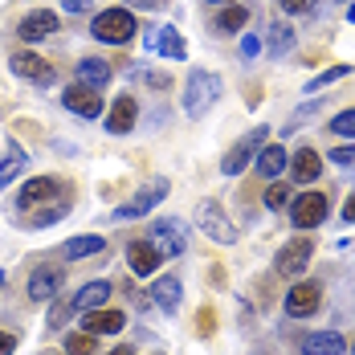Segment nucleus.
Instances as JSON below:
<instances>
[{
    "label": "nucleus",
    "mask_w": 355,
    "mask_h": 355,
    "mask_svg": "<svg viewBox=\"0 0 355 355\" xmlns=\"http://www.w3.org/2000/svg\"><path fill=\"white\" fill-rule=\"evenodd\" d=\"M253 164H257V172H261L266 180H278L286 172V151L278 147V143H274V147H261Z\"/></svg>",
    "instance_id": "obj_22"
},
{
    "label": "nucleus",
    "mask_w": 355,
    "mask_h": 355,
    "mask_svg": "<svg viewBox=\"0 0 355 355\" xmlns=\"http://www.w3.org/2000/svg\"><path fill=\"white\" fill-rule=\"evenodd\" d=\"M220 78L213 70H192L188 73V82H184V114H192V119H200V114H209L216 107V98H220Z\"/></svg>",
    "instance_id": "obj_1"
},
{
    "label": "nucleus",
    "mask_w": 355,
    "mask_h": 355,
    "mask_svg": "<svg viewBox=\"0 0 355 355\" xmlns=\"http://www.w3.org/2000/svg\"><path fill=\"white\" fill-rule=\"evenodd\" d=\"M302 355H347V339L339 335V331H315V335H306L302 339Z\"/></svg>",
    "instance_id": "obj_17"
},
{
    "label": "nucleus",
    "mask_w": 355,
    "mask_h": 355,
    "mask_svg": "<svg viewBox=\"0 0 355 355\" xmlns=\"http://www.w3.org/2000/svg\"><path fill=\"white\" fill-rule=\"evenodd\" d=\"M331 131H335V135H343V139H355V107L339 110V114L331 119Z\"/></svg>",
    "instance_id": "obj_31"
},
{
    "label": "nucleus",
    "mask_w": 355,
    "mask_h": 355,
    "mask_svg": "<svg viewBox=\"0 0 355 355\" xmlns=\"http://www.w3.org/2000/svg\"><path fill=\"white\" fill-rule=\"evenodd\" d=\"M294 180H302V184H311V180H319L322 172V159H319V151H311V147H302L298 155H294Z\"/></svg>",
    "instance_id": "obj_25"
},
{
    "label": "nucleus",
    "mask_w": 355,
    "mask_h": 355,
    "mask_svg": "<svg viewBox=\"0 0 355 355\" xmlns=\"http://www.w3.org/2000/svg\"><path fill=\"white\" fill-rule=\"evenodd\" d=\"M245 25H249V8L245 4H229V8L220 12V21H216L220 33H241Z\"/></svg>",
    "instance_id": "obj_27"
},
{
    "label": "nucleus",
    "mask_w": 355,
    "mask_h": 355,
    "mask_svg": "<svg viewBox=\"0 0 355 355\" xmlns=\"http://www.w3.org/2000/svg\"><path fill=\"white\" fill-rule=\"evenodd\" d=\"M62 282H66V274L58 266H37L33 274H29L25 294H29V302H49V298L62 294Z\"/></svg>",
    "instance_id": "obj_8"
},
{
    "label": "nucleus",
    "mask_w": 355,
    "mask_h": 355,
    "mask_svg": "<svg viewBox=\"0 0 355 355\" xmlns=\"http://www.w3.org/2000/svg\"><path fill=\"white\" fill-rule=\"evenodd\" d=\"M266 205H270V209H286V205H290V188L274 184V188L266 192Z\"/></svg>",
    "instance_id": "obj_33"
},
{
    "label": "nucleus",
    "mask_w": 355,
    "mask_h": 355,
    "mask_svg": "<svg viewBox=\"0 0 355 355\" xmlns=\"http://www.w3.org/2000/svg\"><path fill=\"white\" fill-rule=\"evenodd\" d=\"M352 355H355V347H352Z\"/></svg>",
    "instance_id": "obj_46"
},
{
    "label": "nucleus",
    "mask_w": 355,
    "mask_h": 355,
    "mask_svg": "<svg viewBox=\"0 0 355 355\" xmlns=\"http://www.w3.org/2000/svg\"><path fill=\"white\" fill-rule=\"evenodd\" d=\"M278 4H282L286 12H306V8H311L315 0H278Z\"/></svg>",
    "instance_id": "obj_37"
},
{
    "label": "nucleus",
    "mask_w": 355,
    "mask_h": 355,
    "mask_svg": "<svg viewBox=\"0 0 355 355\" xmlns=\"http://www.w3.org/2000/svg\"><path fill=\"white\" fill-rule=\"evenodd\" d=\"M25 164H29V155H25L17 143H8V155H4V164H0V188L21 176V168H25Z\"/></svg>",
    "instance_id": "obj_26"
},
{
    "label": "nucleus",
    "mask_w": 355,
    "mask_h": 355,
    "mask_svg": "<svg viewBox=\"0 0 355 355\" xmlns=\"http://www.w3.org/2000/svg\"><path fill=\"white\" fill-rule=\"evenodd\" d=\"M107 249V241L94 233V237H73V241H66V249H62V257L66 261H82V257H94V253H103Z\"/></svg>",
    "instance_id": "obj_24"
},
{
    "label": "nucleus",
    "mask_w": 355,
    "mask_h": 355,
    "mask_svg": "<svg viewBox=\"0 0 355 355\" xmlns=\"http://www.w3.org/2000/svg\"><path fill=\"white\" fill-rule=\"evenodd\" d=\"M343 220L355 225V196H347V205H343Z\"/></svg>",
    "instance_id": "obj_40"
},
{
    "label": "nucleus",
    "mask_w": 355,
    "mask_h": 355,
    "mask_svg": "<svg viewBox=\"0 0 355 355\" xmlns=\"http://www.w3.org/2000/svg\"><path fill=\"white\" fill-rule=\"evenodd\" d=\"M205 4H225V0H205Z\"/></svg>",
    "instance_id": "obj_44"
},
{
    "label": "nucleus",
    "mask_w": 355,
    "mask_h": 355,
    "mask_svg": "<svg viewBox=\"0 0 355 355\" xmlns=\"http://www.w3.org/2000/svg\"><path fill=\"white\" fill-rule=\"evenodd\" d=\"M110 355H135V352H131V347H114Z\"/></svg>",
    "instance_id": "obj_42"
},
{
    "label": "nucleus",
    "mask_w": 355,
    "mask_h": 355,
    "mask_svg": "<svg viewBox=\"0 0 355 355\" xmlns=\"http://www.w3.org/2000/svg\"><path fill=\"white\" fill-rule=\"evenodd\" d=\"M66 213H70V200H66V196H58V200H53L49 209H41V213H33V216H29V225H33V229H45V225L62 220Z\"/></svg>",
    "instance_id": "obj_28"
},
{
    "label": "nucleus",
    "mask_w": 355,
    "mask_h": 355,
    "mask_svg": "<svg viewBox=\"0 0 355 355\" xmlns=\"http://www.w3.org/2000/svg\"><path fill=\"white\" fill-rule=\"evenodd\" d=\"M322 302V290L315 282H302V286H290V294H286V315L290 319H306V315H315Z\"/></svg>",
    "instance_id": "obj_13"
},
{
    "label": "nucleus",
    "mask_w": 355,
    "mask_h": 355,
    "mask_svg": "<svg viewBox=\"0 0 355 355\" xmlns=\"http://www.w3.org/2000/svg\"><path fill=\"white\" fill-rule=\"evenodd\" d=\"M352 73V66H331V70H322V73H315L311 82H306V94H319V90H327L331 82H343Z\"/></svg>",
    "instance_id": "obj_29"
},
{
    "label": "nucleus",
    "mask_w": 355,
    "mask_h": 355,
    "mask_svg": "<svg viewBox=\"0 0 355 355\" xmlns=\"http://www.w3.org/2000/svg\"><path fill=\"white\" fill-rule=\"evenodd\" d=\"M127 261H131V274L147 278V274H155V270H159L164 253H159V249H155V241L147 237V241H131V245H127Z\"/></svg>",
    "instance_id": "obj_14"
},
{
    "label": "nucleus",
    "mask_w": 355,
    "mask_h": 355,
    "mask_svg": "<svg viewBox=\"0 0 355 355\" xmlns=\"http://www.w3.org/2000/svg\"><path fill=\"white\" fill-rule=\"evenodd\" d=\"M257 53H261V37L245 33L241 37V58H257Z\"/></svg>",
    "instance_id": "obj_36"
},
{
    "label": "nucleus",
    "mask_w": 355,
    "mask_h": 355,
    "mask_svg": "<svg viewBox=\"0 0 355 355\" xmlns=\"http://www.w3.org/2000/svg\"><path fill=\"white\" fill-rule=\"evenodd\" d=\"M62 196V184L53 176H37V180H25V188H21V209H37V205H45V200H58Z\"/></svg>",
    "instance_id": "obj_15"
},
{
    "label": "nucleus",
    "mask_w": 355,
    "mask_h": 355,
    "mask_svg": "<svg viewBox=\"0 0 355 355\" xmlns=\"http://www.w3.org/2000/svg\"><path fill=\"white\" fill-rule=\"evenodd\" d=\"M110 298V282H90L82 286V294H73V311H98Z\"/></svg>",
    "instance_id": "obj_23"
},
{
    "label": "nucleus",
    "mask_w": 355,
    "mask_h": 355,
    "mask_svg": "<svg viewBox=\"0 0 355 355\" xmlns=\"http://www.w3.org/2000/svg\"><path fill=\"white\" fill-rule=\"evenodd\" d=\"M196 229H205V237H213L216 245H233V241H237L233 220L225 216V209H220L216 200H200V205H196Z\"/></svg>",
    "instance_id": "obj_4"
},
{
    "label": "nucleus",
    "mask_w": 355,
    "mask_h": 355,
    "mask_svg": "<svg viewBox=\"0 0 355 355\" xmlns=\"http://www.w3.org/2000/svg\"><path fill=\"white\" fill-rule=\"evenodd\" d=\"M180 294H184V286H180L176 274H164V278H155V286H151V302L164 315H176L180 311Z\"/></svg>",
    "instance_id": "obj_18"
},
{
    "label": "nucleus",
    "mask_w": 355,
    "mask_h": 355,
    "mask_svg": "<svg viewBox=\"0 0 355 355\" xmlns=\"http://www.w3.org/2000/svg\"><path fill=\"white\" fill-rule=\"evenodd\" d=\"M62 107L73 110L78 119H98V114H103V98H98L94 86H82V82H78V86H66V90H62Z\"/></svg>",
    "instance_id": "obj_10"
},
{
    "label": "nucleus",
    "mask_w": 355,
    "mask_h": 355,
    "mask_svg": "<svg viewBox=\"0 0 355 355\" xmlns=\"http://www.w3.org/2000/svg\"><path fill=\"white\" fill-rule=\"evenodd\" d=\"M66 319H70V306L66 302H53L49 306V327H66Z\"/></svg>",
    "instance_id": "obj_35"
},
{
    "label": "nucleus",
    "mask_w": 355,
    "mask_h": 355,
    "mask_svg": "<svg viewBox=\"0 0 355 355\" xmlns=\"http://www.w3.org/2000/svg\"><path fill=\"white\" fill-rule=\"evenodd\" d=\"M311 253H315V245H311L306 237H294L290 245L278 249V261H274V270H278L282 278H298V274L311 266Z\"/></svg>",
    "instance_id": "obj_7"
},
{
    "label": "nucleus",
    "mask_w": 355,
    "mask_h": 355,
    "mask_svg": "<svg viewBox=\"0 0 355 355\" xmlns=\"http://www.w3.org/2000/svg\"><path fill=\"white\" fill-rule=\"evenodd\" d=\"M327 159L339 168H355V147H335V151H327Z\"/></svg>",
    "instance_id": "obj_34"
},
{
    "label": "nucleus",
    "mask_w": 355,
    "mask_h": 355,
    "mask_svg": "<svg viewBox=\"0 0 355 355\" xmlns=\"http://www.w3.org/2000/svg\"><path fill=\"white\" fill-rule=\"evenodd\" d=\"M0 286H4V270H0Z\"/></svg>",
    "instance_id": "obj_45"
},
{
    "label": "nucleus",
    "mask_w": 355,
    "mask_h": 355,
    "mask_svg": "<svg viewBox=\"0 0 355 355\" xmlns=\"http://www.w3.org/2000/svg\"><path fill=\"white\" fill-rule=\"evenodd\" d=\"M143 45H147L151 53H159V58H172V62H184V58H188L184 33H180L176 25H159V29H151Z\"/></svg>",
    "instance_id": "obj_9"
},
{
    "label": "nucleus",
    "mask_w": 355,
    "mask_h": 355,
    "mask_svg": "<svg viewBox=\"0 0 355 355\" xmlns=\"http://www.w3.org/2000/svg\"><path fill=\"white\" fill-rule=\"evenodd\" d=\"M8 66H12L17 78H25V82H33V86H53V66H49L45 58H37V53H12Z\"/></svg>",
    "instance_id": "obj_12"
},
{
    "label": "nucleus",
    "mask_w": 355,
    "mask_h": 355,
    "mask_svg": "<svg viewBox=\"0 0 355 355\" xmlns=\"http://www.w3.org/2000/svg\"><path fill=\"white\" fill-rule=\"evenodd\" d=\"M12 352H17V335L0 331V355H12Z\"/></svg>",
    "instance_id": "obj_39"
},
{
    "label": "nucleus",
    "mask_w": 355,
    "mask_h": 355,
    "mask_svg": "<svg viewBox=\"0 0 355 355\" xmlns=\"http://www.w3.org/2000/svg\"><path fill=\"white\" fill-rule=\"evenodd\" d=\"M290 45H294V29L282 25V21H278V25H270V53H274V58H282Z\"/></svg>",
    "instance_id": "obj_30"
},
{
    "label": "nucleus",
    "mask_w": 355,
    "mask_h": 355,
    "mask_svg": "<svg viewBox=\"0 0 355 355\" xmlns=\"http://www.w3.org/2000/svg\"><path fill=\"white\" fill-rule=\"evenodd\" d=\"M290 216H294L298 229H315V225H322V220H327V196H322V192H302V196H294Z\"/></svg>",
    "instance_id": "obj_11"
},
{
    "label": "nucleus",
    "mask_w": 355,
    "mask_h": 355,
    "mask_svg": "<svg viewBox=\"0 0 355 355\" xmlns=\"http://www.w3.org/2000/svg\"><path fill=\"white\" fill-rule=\"evenodd\" d=\"M78 82L103 90L110 82V62H103V58H82V62H78Z\"/></svg>",
    "instance_id": "obj_21"
},
{
    "label": "nucleus",
    "mask_w": 355,
    "mask_h": 355,
    "mask_svg": "<svg viewBox=\"0 0 355 355\" xmlns=\"http://www.w3.org/2000/svg\"><path fill=\"white\" fill-rule=\"evenodd\" d=\"M127 327V315L123 311H86V331L90 335H114Z\"/></svg>",
    "instance_id": "obj_20"
},
{
    "label": "nucleus",
    "mask_w": 355,
    "mask_h": 355,
    "mask_svg": "<svg viewBox=\"0 0 355 355\" xmlns=\"http://www.w3.org/2000/svg\"><path fill=\"white\" fill-rule=\"evenodd\" d=\"M17 33L25 37V41H45L49 33H58V12L37 8V12H29V17L21 21V29H17Z\"/></svg>",
    "instance_id": "obj_19"
},
{
    "label": "nucleus",
    "mask_w": 355,
    "mask_h": 355,
    "mask_svg": "<svg viewBox=\"0 0 355 355\" xmlns=\"http://www.w3.org/2000/svg\"><path fill=\"white\" fill-rule=\"evenodd\" d=\"M90 33L98 37L103 45H127L131 37L139 33V25H135V12L131 8H107V12L94 17V29Z\"/></svg>",
    "instance_id": "obj_2"
},
{
    "label": "nucleus",
    "mask_w": 355,
    "mask_h": 355,
    "mask_svg": "<svg viewBox=\"0 0 355 355\" xmlns=\"http://www.w3.org/2000/svg\"><path fill=\"white\" fill-rule=\"evenodd\" d=\"M62 8L66 12H86V8H94V0H62Z\"/></svg>",
    "instance_id": "obj_38"
},
{
    "label": "nucleus",
    "mask_w": 355,
    "mask_h": 355,
    "mask_svg": "<svg viewBox=\"0 0 355 355\" xmlns=\"http://www.w3.org/2000/svg\"><path fill=\"white\" fill-rule=\"evenodd\" d=\"M347 21L355 25V4H347Z\"/></svg>",
    "instance_id": "obj_43"
},
{
    "label": "nucleus",
    "mask_w": 355,
    "mask_h": 355,
    "mask_svg": "<svg viewBox=\"0 0 355 355\" xmlns=\"http://www.w3.org/2000/svg\"><path fill=\"white\" fill-rule=\"evenodd\" d=\"M135 119H139V103H135L131 94H119L114 107H110V114H107V131L110 135H127V131L135 127Z\"/></svg>",
    "instance_id": "obj_16"
},
{
    "label": "nucleus",
    "mask_w": 355,
    "mask_h": 355,
    "mask_svg": "<svg viewBox=\"0 0 355 355\" xmlns=\"http://www.w3.org/2000/svg\"><path fill=\"white\" fill-rule=\"evenodd\" d=\"M266 139H270V127H257V131H249V135H241V139L233 143V151L225 155V164H220V172L225 176H241L249 164L257 159V151L266 147Z\"/></svg>",
    "instance_id": "obj_3"
},
{
    "label": "nucleus",
    "mask_w": 355,
    "mask_h": 355,
    "mask_svg": "<svg viewBox=\"0 0 355 355\" xmlns=\"http://www.w3.org/2000/svg\"><path fill=\"white\" fill-rule=\"evenodd\" d=\"M151 241L164 257H184L188 253V225L176 220V216H164V220L151 225Z\"/></svg>",
    "instance_id": "obj_5"
},
{
    "label": "nucleus",
    "mask_w": 355,
    "mask_h": 355,
    "mask_svg": "<svg viewBox=\"0 0 355 355\" xmlns=\"http://www.w3.org/2000/svg\"><path fill=\"white\" fill-rule=\"evenodd\" d=\"M66 352L70 355H94V335L86 331V335H70L66 339Z\"/></svg>",
    "instance_id": "obj_32"
},
{
    "label": "nucleus",
    "mask_w": 355,
    "mask_h": 355,
    "mask_svg": "<svg viewBox=\"0 0 355 355\" xmlns=\"http://www.w3.org/2000/svg\"><path fill=\"white\" fill-rule=\"evenodd\" d=\"M168 188H172V184H168L164 176L151 180V184H147V188H139L127 205H119V209H114V216H119V220H139V216H147L155 205H159V200H164V196H168Z\"/></svg>",
    "instance_id": "obj_6"
},
{
    "label": "nucleus",
    "mask_w": 355,
    "mask_h": 355,
    "mask_svg": "<svg viewBox=\"0 0 355 355\" xmlns=\"http://www.w3.org/2000/svg\"><path fill=\"white\" fill-rule=\"evenodd\" d=\"M131 8H155V0H127Z\"/></svg>",
    "instance_id": "obj_41"
}]
</instances>
